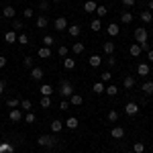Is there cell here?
Masks as SVG:
<instances>
[{
	"mask_svg": "<svg viewBox=\"0 0 153 153\" xmlns=\"http://www.w3.org/2000/svg\"><path fill=\"white\" fill-rule=\"evenodd\" d=\"M55 143H57V139H55L53 135H41V137L37 139V145H39V147H49V149H51V147H55Z\"/></svg>",
	"mask_w": 153,
	"mask_h": 153,
	"instance_id": "6da1fadb",
	"label": "cell"
},
{
	"mask_svg": "<svg viewBox=\"0 0 153 153\" xmlns=\"http://www.w3.org/2000/svg\"><path fill=\"white\" fill-rule=\"evenodd\" d=\"M59 94L63 96V98H70L74 94V86H71L70 80H61V84H59Z\"/></svg>",
	"mask_w": 153,
	"mask_h": 153,
	"instance_id": "7a4b0ae2",
	"label": "cell"
},
{
	"mask_svg": "<svg viewBox=\"0 0 153 153\" xmlns=\"http://www.w3.org/2000/svg\"><path fill=\"white\" fill-rule=\"evenodd\" d=\"M135 39H137L139 45H141V43H147V29H145V27L135 29Z\"/></svg>",
	"mask_w": 153,
	"mask_h": 153,
	"instance_id": "3957f363",
	"label": "cell"
},
{
	"mask_svg": "<svg viewBox=\"0 0 153 153\" xmlns=\"http://www.w3.org/2000/svg\"><path fill=\"white\" fill-rule=\"evenodd\" d=\"M43 76H45L43 68H39V65L31 68V80H33V82H39V80H43Z\"/></svg>",
	"mask_w": 153,
	"mask_h": 153,
	"instance_id": "277c9868",
	"label": "cell"
},
{
	"mask_svg": "<svg viewBox=\"0 0 153 153\" xmlns=\"http://www.w3.org/2000/svg\"><path fill=\"white\" fill-rule=\"evenodd\" d=\"M125 112H127L129 117H137V114H139V104H137V102H127V104H125Z\"/></svg>",
	"mask_w": 153,
	"mask_h": 153,
	"instance_id": "5b68a950",
	"label": "cell"
},
{
	"mask_svg": "<svg viewBox=\"0 0 153 153\" xmlns=\"http://www.w3.org/2000/svg\"><path fill=\"white\" fill-rule=\"evenodd\" d=\"M53 27H55V31H65L70 25H68V19H65V16H57L55 23H53Z\"/></svg>",
	"mask_w": 153,
	"mask_h": 153,
	"instance_id": "8992f818",
	"label": "cell"
},
{
	"mask_svg": "<svg viewBox=\"0 0 153 153\" xmlns=\"http://www.w3.org/2000/svg\"><path fill=\"white\" fill-rule=\"evenodd\" d=\"M8 118H10L12 123H21V120H23V110H19V108H12L10 112H8Z\"/></svg>",
	"mask_w": 153,
	"mask_h": 153,
	"instance_id": "52a82bcc",
	"label": "cell"
},
{
	"mask_svg": "<svg viewBox=\"0 0 153 153\" xmlns=\"http://www.w3.org/2000/svg\"><path fill=\"white\" fill-rule=\"evenodd\" d=\"M2 16H4V19H16V10H14V6H10V4L4 6V8H2Z\"/></svg>",
	"mask_w": 153,
	"mask_h": 153,
	"instance_id": "ba28073f",
	"label": "cell"
},
{
	"mask_svg": "<svg viewBox=\"0 0 153 153\" xmlns=\"http://www.w3.org/2000/svg\"><path fill=\"white\" fill-rule=\"evenodd\" d=\"M149 71H151V68H149V63H145V61H141V63L137 65V74L143 76V78H145V76H149Z\"/></svg>",
	"mask_w": 153,
	"mask_h": 153,
	"instance_id": "9c48e42d",
	"label": "cell"
},
{
	"mask_svg": "<svg viewBox=\"0 0 153 153\" xmlns=\"http://www.w3.org/2000/svg\"><path fill=\"white\" fill-rule=\"evenodd\" d=\"M110 137H112V139H123V137H125V129H123V127H112V129H110Z\"/></svg>",
	"mask_w": 153,
	"mask_h": 153,
	"instance_id": "30bf717a",
	"label": "cell"
},
{
	"mask_svg": "<svg viewBox=\"0 0 153 153\" xmlns=\"http://www.w3.org/2000/svg\"><path fill=\"white\" fill-rule=\"evenodd\" d=\"M78 125H80V120H78L76 117H70L68 120H65V125H63V127H68L70 131H76V129H78Z\"/></svg>",
	"mask_w": 153,
	"mask_h": 153,
	"instance_id": "8fae6325",
	"label": "cell"
},
{
	"mask_svg": "<svg viewBox=\"0 0 153 153\" xmlns=\"http://www.w3.org/2000/svg\"><path fill=\"white\" fill-rule=\"evenodd\" d=\"M106 31H108V35H110V37H117L118 33H120V27H118L117 23H110L108 27H106Z\"/></svg>",
	"mask_w": 153,
	"mask_h": 153,
	"instance_id": "7c38bea8",
	"label": "cell"
},
{
	"mask_svg": "<svg viewBox=\"0 0 153 153\" xmlns=\"http://www.w3.org/2000/svg\"><path fill=\"white\" fill-rule=\"evenodd\" d=\"M35 25H37V29H45V27L49 25V19L45 16V14H41V16H37Z\"/></svg>",
	"mask_w": 153,
	"mask_h": 153,
	"instance_id": "4fadbf2b",
	"label": "cell"
},
{
	"mask_svg": "<svg viewBox=\"0 0 153 153\" xmlns=\"http://www.w3.org/2000/svg\"><path fill=\"white\" fill-rule=\"evenodd\" d=\"M49 129H51V133H59V131L63 129V123H61L59 118H55V120H51V125H49Z\"/></svg>",
	"mask_w": 153,
	"mask_h": 153,
	"instance_id": "5bb4252c",
	"label": "cell"
},
{
	"mask_svg": "<svg viewBox=\"0 0 153 153\" xmlns=\"http://www.w3.org/2000/svg\"><path fill=\"white\" fill-rule=\"evenodd\" d=\"M37 55H39L41 59H49L51 57V47H45V45H43V47L37 51Z\"/></svg>",
	"mask_w": 153,
	"mask_h": 153,
	"instance_id": "9a60e30c",
	"label": "cell"
},
{
	"mask_svg": "<svg viewBox=\"0 0 153 153\" xmlns=\"http://www.w3.org/2000/svg\"><path fill=\"white\" fill-rule=\"evenodd\" d=\"M96 6L98 4H96L94 0H86L84 2V12H96Z\"/></svg>",
	"mask_w": 153,
	"mask_h": 153,
	"instance_id": "2e32d148",
	"label": "cell"
},
{
	"mask_svg": "<svg viewBox=\"0 0 153 153\" xmlns=\"http://www.w3.org/2000/svg\"><path fill=\"white\" fill-rule=\"evenodd\" d=\"M133 19H135V16H133V12H120V21H123V25H131L133 23Z\"/></svg>",
	"mask_w": 153,
	"mask_h": 153,
	"instance_id": "e0dca14e",
	"label": "cell"
},
{
	"mask_svg": "<svg viewBox=\"0 0 153 153\" xmlns=\"http://www.w3.org/2000/svg\"><path fill=\"white\" fill-rule=\"evenodd\" d=\"M102 49H104L106 55H114V43H112V41H106V43H102Z\"/></svg>",
	"mask_w": 153,
	"mask_h": 153,
	"instance_id": "ac0fdd59",
	"label": "cell"
},
{
	"mask_svg": "<svg viewBox=\"0 0 153 153\" xmlns=\"http://www.w3.org/2000/svg\"><path fill=\"white\" fill-rule=\"evenodd\" d=\"M88 63H90V68H100L102 65V57L100 55H92V57L88 59Z\"/></svg>",
	"mask_w": 153,
	"mask_h": 153,
	"instance_id": "d6986e66",
	"label": "cell"
},
{
	"mask_svg": "<svg viewBox=\"0 0 153 153\" xmlns=\"http://www.w3.org/2000/svg\"><path fill=\"white\" fill-rule=\"evenodd\" d=\"M68 33H70L71 37H78L82 33V27H80V25H70V27H68Z\"/></svg>",
	"mask_w": 153,
	"mask_h": 153,
	"instance_id": "ffe728a7",
	"label": "cell"
},
{
	"mask_svg": "<svg viewBox=\"0 0 153 153\" xmlns=\"http://www.w3.org/2000/svg\"><path fill=\"white\" fill-rule=\"evenodd\" d=\"M141 21H143V23H147V25L153 23V12L151 10H143L141 12Z\"/></svg>",
	"mask_w": 153,
	"mask_h": 153,
	"instance_id": "44dd1931",
	"label": "cell"
},
{
	"mask_svg": "<svg viewBox=\"0 0 153 153\" xmlns=\"http://www.w3.org/2000/svg\"><path fill=\"white\" fill-rule=\"evenodd\" d=\"M82 102H84V98L80 94H71L70 96V104H74V106H82Z\"/></svg>",
	"mask_w": 153,
	"mask_h": 153,
	"instance_id": "7402d4cb",
	"label": "cell"
},
{
	"mask_svg": "<svg viewBox=\"0 0 153 153\" xmlns=\"http://www.w3.org/2000/svg\"><path fill=\"white\" fill-rule=\"evenodd\" d=\"M25 29V23L21 21V19H12V31L16 33V31H23Z\"/></svg>",
	"mask_w": 153,
	"mask_h": 153,
	"instance_id": "603a6c76",
	"label": "cell"
},
{
	"mask_svg": "<svg viewBox=\"0 0 153 153\" xmlns=\"http://www.w3.org/2000/svg\"><path fill=\"white\" fill-rule=\"evenodd\" d=\"M63 68H65V70H74V68H76V59L74 57H63Z\"/></svg>",
	"mask_w": 153,
	"mask_h": 153,
	"instance_id": "cb8c5ba5",
	"label": "cell"
},
{
	"mask_svg": "<svg viewBox=\"0 0 153 153\" xmlns=\"http://www.w3.org/2000/svg\"><path fill=\"white\" fill-rule=\"evenodd\" d=\"M39 92H41L43 96H51V94H53V88H51L49 84H43V86L39 88Z\"/></svg>",
	"mask_w": 153,
	"mask_h": 153,
	"instance_id": "d4e9b609",
	"label": "cell"
},
{
	"mask_svg": "<svg viewBox=\"0 0 153 153\" xmlns=\"http://www.w3.org/2000/svg\"><path fill=\"white\" fill-rule=\"evenodd\" d=\"M0 153H14V147L10 143H0Z\"/></svg>",
	"mask_w": 153,
	"mask_h": 153,
	"instance_id": "484cf974",
	"label": "cell"
},
{
	"mask_svg": "<svg viewBox=\"0 0 153 153\" xmlns=\"http://www.w3.org/2000/svg\"><path fill=\"white\" fill-rule=\"evenodd\" d=\"M4 41H6V43H16V33H14V31H6Z\"/></svg>",
	"mask_w": 153,
	"mask_h": 153,
	"instance_id": "4316f807",
	"label": "cell"
},
{
	"mask_svg": "<svg viewBox=\"0 0 153 153\" xmlns=\"http://www.w3.org/2000/svg\"><path fill=\"white\" fill-rule=\"evenodd\" d=\"M141 90H143V92H145L147 96L153 94V82H149V80H147V82H145V84L141 86Z\"/></svg>",
	"mask_w": 153,
	"mask_h": 153,
	"instance_id": "83f0119b",
	"label": "cell"
},
{
	"mask_svg": "<svg viewBox=\"0 0 153 153\" xmlns=\"http://www.w3.org/2000/svg\"><path fill=\"white\" fill-rule=\"evenodd\" d=\"M129 53H131V57H139V55H141V47H139V43H137V45H131Z\"/></svg>",
	"mask_w": 153,
	"mask_h": 153,
	"instance_id": "f1b7e54d",
	"label": "cell"
},
{
	"mask_svg": "<svg viewBox=\"0 0 153 153\" xmlns=\"http://www.w3.org/2000/svg\"><path fill=\"white\" fill-rule=\"evenodd\" d=\"M23 118H25V123H29V125H33V123L37 120V117H35V112H33V110H29Z\"/></svg>",
	"mask_w": 153,
	"mask_h": 153,
	"instance_id": "f546056e",
	"label": "cell"
},
{
	"mask_svg": "<svg viewBox=\"0 0 153 153\" xmlns=\"http://www.w3.org/2000/svg\"><path fill=\"white\" fill-rule=\"evenodd\" d=\"M92 90H94L96 94H102V92H104V90H106V86H104V82H96L94 86H92Z\"/></svg>",
	"mask_w": 153,
	"mask_h": 153,
	"instance_id": "4dcf8cb0",
	"label": "cell"
},
{
	"mask_svg": "<svg viewBox=\"0 0 153 153\" xmlns=\"http://www.w3.org/2000/svg\"><path fill=\"white\" fill-rule=\"evenodd\" d=\"M84 49H86V45H84V43H74V45H71V51H74L76 55H80Z\"/></svg>",
	"mask_w": 153,
	"mask_h": 153,
	"instance_id": "1f68e13d",
	"label": "cell"
},
{
	"mask_svg": "<svg viewBox=\"0 0 153 153\" xmlns=\"http://www.w3.org/2000/svg\"><path fill=\"white\" fill-rule=\"evenodd\" d=\"M6 106H8V108H19V106H21V100H19V98H8V100H6Z\"/></svg>",
	"mask_w": 153,
	"mask_h": 153,
	"instance_id": "d6a6232c",
	"label": "cell"
},
{
	"mask_svg": "<svg viewBox=\"0 0 153 153\" xmlns=\"http://www.w3.org/2000/svg\"><path fill=\"white\" fill-rule=\"evenodd\" d=\"M123 86H125L127 90H131V88L135 86V78H131V76H127V78L123 80Z\"/></svg>",
	"mask_w": 153,
	"mask_h": 153,
	"instance_id": "836d02e7",
	"label": "cell"
},
{
	"mask_svg": "<svg viewBox=\"0 0 153 153\" xmlns=\"http://www.w3.org/2000/svg\"><path fill=\"white\" fill-rule=\"evenodd\" d=\"M104 92H106L108 96H118V88L110 84V86H106V90H104Z\"/></svg>",
	"mask_w": 153,
	"mask_h": 153,
	"instance_id": "e575fe53",
	"label": "cell"
},
{
	"mask_svg": "<svg viewBox=\"0 0 153 153\" xmlns=\"http://www.w3.org/2000/svg\"><path fill=\"white\" fill-rule=\"evenodd\" d=\"M41 108H49L51 106V96H41Z\"/></svg>",
	"mask_w": 153,
	"mask_h": 153,
	"instance_id": "d590c367",
	"label": "cell"
},
{
	"mask_svg": "<svg viewBox=\"0 0 153 153\" xmlns=\"http://www.w3.org/2000/svg\"><path fill=\"white\" fill-rule=\"evenodd\" d=\"M90 29H92V31H96V33H98V31H100V29H102V23H100V19H94V21H92V23H90Z\"/></svg>",
	"mask_w": 153,
	"mask_h": 153,
	"instance_id": "8d00e7d4",
	"label": "cell"
},
{
	"mask_svg": "<svg viewBox=\"0 0 153 153\" xmlns=\"http://www.w3.org/2000/svg\"><path fill=\"white\" fill-rule=\"evenodd\" d=\"M143 151H145V145H143L141 141L133 143V153H143Z\"/></svg>",
	"mask_w": 153,
	"mask_h": 153,
	"instance_id": "74e56055",
	"label": "cell"
},
{
	"mask_svg": "<svg viewBox=\"0 0 153 153\" xmlns=\"http://www.w3.org/2000/svg\"><path fill=\"white\" fill-rule=\"evenodd\" d=\"M68 51H70V47H68V45H59V47H57L59 57H68Z\"/></svg>",
	"mask_w": 153,
	"mask_h": 153,
	"instance_id": "f35d334b",
	"label": "cell"
},
{
	"mask_svg": "<svg viewBox=\"0 0 153 153\" xmlns=\"http://www.w3.org/2000/svg\"><path fill=\"white\" fill-rule=\"evenodd\" d=\"M21 108H23V110H27V112H29V110H31V108H33V102H31V100H27V98H25V100H21Z\"/></svg>",
	"mask_w": 153,
	"mask_h": 153,
	"instance_id": "ab89813d",
	"label": "cell"
},
{
	"mask_svg": "<svg viewBox=\"0 0 153 153\" xmlns=\"http://www.w3.org/2000/svg\"><path fill=\"white\" fill-rule=\"evenodd\" d=\"M23 65L27 68V70H31V68H35V65H33V57H31V55H27V57L23 59Z\"/></svg>",
	"mask_w": 153,
	"mask_h": 153,
	"instance_id": "60d3db41",
	"label": "cell"
},
{
	"mask_svg": "<svg viewBox=\"0 0 153 153\" xmlns=\"http://www.w3.org/2000/svg\"><path fill=\"white\" fill-rule=\"evenodd\" d=\"M53 43H55V39H53L51 35H45V37H43V45H45V47H51Z\"/></svg>",
	"mask_w": 153,
	"mask_h": 153,
	"instance_id": "b9f144b4",
	"label": "cell"
},
{
	"mask_svg": "<svg viewBox=\"0 0 153 153\" xmlns=\"http://www.w3.org/2000/svg\"><path fill=\"white\" fill-rule=\"evenodd\" d=\"M16 41H19V45H29V37H27V33H21Z\"/></svg>",
	"mask_w": 153,
	"mask_h": 153,
	"instance_id": "7bdbcfd3",
	"label": "cell"
},
{
	"mask_svg": "<svg viewBox=\"0 0 153 153\" xmlns=\"http://www.w3.org/2000/svg\"><path fill=\"white\" fill-rule=\"evenodd\" d=\"M110 80H112V74H110V71H102V76H100V82H110Z\"/></svg>",
	"mask_w": 153,
	"mask_h": 153,
	"instance_id": "ee69618b",
	"label": "cell"
},
{
	"mask_svg": "<svg viewBox=\"0 0 153 153\" xmlns=\"http://www.w3.org/2000/svg\"><path fill=\"white\" fill-rule=\"evenodd\" d=\"M118 117H120V114H118L117 110H110V112H108V120H110V123H117Z\"/></svg>",
	"mask_w": 153,
	"mask_h": 153,
	"instance_id": "f6af8a7d",
	"label": "cell"
},
{
	"mask_svg": "<svg viewBox=\"0 0 153 153\" xmlns=\"http://www.w3.org/2000/svg\"><path fill=\"white\" fill-rule=\"evenodd\" d=\"M96 12H98V19H102V16H106V14H108L106 6H96Z\"/></svg>",
	"mask_w": 153,
	"mask_h": 153,
	"instance_id": "bcb514c9",
	"label": "cell"
},
{
	"mask_svg": "<svg viewBox=\"0 0 153 153\" xmlns=\"http://www.w3.org/2000/svg\"><path fill=\"white\" fill-rule=\"evenodd\" d=\"M68 108H70V100H68V98H63V100L59 102V110H68Z\"/></svg>",
	"mask_w": 153,
	"mask_h": 153,
	"instance_id": "7dc6e473",
	"label": "cell"
},
{
	"mask_svg": "<svg viewBox=\"0 0 153 153\" xmlns=\"http://www.w3.org/2000/svg\"><path fill=\"white\" fill-rule=\"evenodd\" d=\"M23 16H25V19H33V8H25Z\"/></svg>",
	"mask_w": 153,
	"mask_h": 153,
	"instance_id": "c3c4849f",
	"label": "cell"
},
{
	"mask_svg": "<svg viewBox=\"0 0 153 153\" xmlns=\"http://www.w3.org/2000/svg\"><path fill=\"white\" fill-rule=\"evenodd\" d=\"M106 63H108V68H114V63H117V59H114V55H108V59H106Z\"/></svg>",
	"mask_w": 153,
	"mask_h": 153,
	"instance_id": "681fc988",
	"label": "cell"
},
{
	"mask_svg": "<svg viewBox=\"0 0 153 153\" xmlns=\"http://www.w3.org/2000/svg\"><path fill=\"white\" fill-rule=\"evenodd\" d=\"M39 8H41V10L45 12V10L49 8V2H47V0H41V2H39Z\"/></svg>",
	"mask_w": 153,
	"mask_h": 153,
	"instance_id": "f907efd6",
	"label": "cell"
},
{
	"mask_svg": "<svg viewBox=\"0 0 153 153\" xmlns=\"http://www.w3.org/2000/svg\"><path fill=\"white\" fill-rule=\"evenodd\" d=\"M135 2H137V0H123V4H125V6H133Z\"/></svg>",
	"mask_w": 153,
	"mask_h": 153,
	"instance_id": "816d5d0a",
	"label": "cell"
},
{
	"mask_svg": "<svg viewBox=\"0 0 153 153\" xmlns=\"http://www.w3.org/2000/svg\"><path fill=\"white\" fill-rule=\"evenodd\" d=\"M4 65H6V57H4V55H0V68H4Z\"/></svg>",
	"mask_w": 153,
	"mask_h": 153,
	"instance_id": "f5cc1de1",
	"label": "cell"
},
{
	"mask_svg": "<svg viewBox=\"0 0 153 153\" xmlns=\"http://www.w3.org/2000/svg\"><path fill=\"white\" fill-rule=\"evenodd\" d=\"M4 88H6V82L0 80V94H4Z\"/></svg>",
	"mask_w": 153,
	"mask_h": 153,
	"instance_id": "db71d44e",
	"label": "cell"
},
{
	"mask_svg": "<svg viewBox=\"0 0 153 153\" xmlns=\"http://www.w3.org/2000/svg\"><path fill=\"white\" fill-rule=\"evenodd\" d=\"M147 59H149V61H153V49H149V51H147Z\"/></svg>",
	"mask_w": 153,
	"mask_h": 153,
	"instance_id": "11a10c76",
	"label": "cell"
},
{
	"mask_svg": "<svg viewBox=\"0 0 153 153\" xmlns=\"http://www.w3.org/2000/svg\"><path fill=\"white\" fill-rule=\"evenodd\" d=\"M147 6H149V10H153V0H149V4H147Z\"/></svg>",
	"mask_w": 153,
	"mask_h": 153,
	"instance_id": "9f6ffc18",
	"label": "cell"
},
{
	"mask_svg": "<svg viewBox=\"0 0 153 153\" xmlns=\"http://www.w3.org/2000/svg\"><path fill=\"white\" fill-rule=\"evenodd\" d=\"M51 2H59V0H51Z\"/></svg>",
	"mask_w": 153,
	"mask_h": 153,
	"instance_id": "6f0895ef",
	"label": "cell"
},
{
	"mask_svg": "<svg viewBox=\"0 0 153 153\" xmlns=\"http://www.w3.org/2000/svg\"><path fill=\"white\" fill-rule=\"evenodd\" d=\"M151 33H153V27H151Z\"/></svg>",
	"mask_w": 153,
	"mask_h": 153,
	"instance_id": "680465c9",
	"label": "cell"
},
{
	"mask_svg": "<svg viewBox=\"0 0 153 153\" xmlns=\"http://www.w3.org/2000/svg\"><path fill=\"white\" fill-rule=\"evenodd\" d=\"M127 153H133V151H127Z\"/></svg>",
	"mask_w": 153,
	"mask_h": 153,
	"instance_id": "91938a15",
	"label": "cell"
},
{
	"mask_svg": "<svg viewBox=\"0 0 153 153\" xmlns=\"http://www.w3.org/2000/svg\"><path fill=\"white\" fill-rule=\"evenodd\" d=\"M151 147H153V143H151Z\"/></svg>",
	"mask_w": 153,
	"mask_h": 153,
	"instance_id": "94428289",
	"label": "cell"
}]
</instances>
